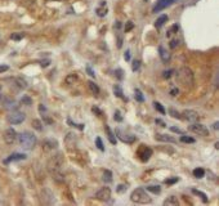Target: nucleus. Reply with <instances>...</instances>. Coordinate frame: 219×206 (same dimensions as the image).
Segmentation results:
<instances>
[{"label": "nucleus", "mask_w": 219, "mask_h": 206, "mask_svg": "<svg viewBox=\"0 0 219 206\" xmlns=\"http://www.w3.org/2000/svg\"><path fill=\"white\" fill-rule=\"evenodd\" d=\"M116 134L119 137V139L121 142H124V143H128V144H131L133 142H135V135H131V134H126L121 130V129H116Z\"/></svg>", "instance_id": "nucleus-9"}, {"label": "nucleus", "mask_w": 219, "mask_h": 206, "mask_svg": "<svg viewBox=\"0 0 219 206\" xmlns=\"http://www.w3.org/2000/svg\"><path fill=\"white\" fill-rule=\"evenodd\" d=\"M17 137H18L20 144H21V147L23 150L30 151V150H32L35 147V146H36V142H38L36 135H35L34 133H31V132H23L20 135H17Z\"/></svg>", "instance_id": "nucleus-4"}, {"label": "nucleus", "mask_w": 219, "mask_h": 206, "mask_svg": "<svg viewBox=\"0 0 219 206\" xmlns=\"http://www.w3.org/2000/svg\"><path fill=\"white\" fill-rule=\"evenodd\" d=\"M171 74H173V70H168V71H164V77H165V79H169V77L171 76Z\"/></svg>", "instance_id": "nucleus-42"}, {"label": "nucleus", "mask_w": 219, "mask_h": 206, "mask_svg": "<svg viewBox=\"0 0 219 206\" xmlns=\"http://www.w3.org/2000/svg\"><path fill=\"white\" fill-rule=\"evenodd\" d=\"M17 139V132L14 130L13 128L7 129L5 133H4V141L7 144H13Z\"/></svg>", "instance_id": "nucleus-10"}, {"label": "nucleus", "mask_w": 219, "mask_h": 206, "mask_svg": "<svg viewBox=\"0 0 219 206\" xmlns=\"http://www.w3.org/2000/svg\"><path fill=\"white\" fill-rule=\"evenodd\" d=\"M170 94H171V96H177V94H178V89H171Z\"/></svg>", "instance_id": "nucleus-50"}, {"label": "nucleus", "mask_w": 219, "mask_h": 206, "mask_svg": "<svg viewBox=\"0 0 219 206\" xmlns=\"http://www.w3.org/2000/svg\"><path fill=\"white\" fill-rule=\"evenodd\" d=\"M180 142H183V143H195V139H194V138H191V137H186L185 134H182V137H180Z\"/></svg>", "instance_id": "nucleus-30"}, {"label": "nucleus", "mask_w": 219, "mask_h": 206, "mask_svg": "<svg viewBox=\"0 0 219 206\" xmlns=\"http://www.w3.org/2000/svg\"><path fill=\"white\" fill-rule=\"evenodd\" d=\"M57 2H63V0H57Z\"/></svg>", "instance_id": "nucleus-55"}, {"label": "nucleus", "mask_w": 219, "mask_h": 206, "mask_svg": "<svg viewBox=\"0 0 219 206\" xmlns=\"http://www.w3.org/2000/svg\"><path fill=\"white\" fill-rule=\"evenodd\" d=\"M103 182L104 183H111L112 182V173L110 170H104L103 171Z\"/></svg>", "instance_id": "nucleus-20"}, {"label": "nucleus", "mask_w": 219, "mask_h": 206, "mask_svg": "<svg viewBox=\"0 0 219 206\" xmlns=\"http://www.w3.org/2000/svg\"><path fill=\"white\" fill-rule=\"evenodd\" d=\"M194 177L197 178V179H201V178H204L205 177V170L203 168H197L194 170Z\"/></svg>", "instance_id": "nucleus-21"}, {"label": "nucleus", "mask_w": 219, "mask_h": 206, "mask_svg": "<svg viewBox=\"0 0 219 206\" xmlns=\"http://www.w3.org/2000/svg\"><path fill=\"white\" fill-rule=\"evenodd\" d=\"M26 154L25 153H18V152H16V153H12L9 157L5 159L4 160V164H9V162H13V161H21V160H26Z\"/></svg>", "instance_id": "nucleus-14"}, {"label": "nucleus", "mask_w": 219, "mask_h": 206, "mask_svg": "<svg viewBox=\"0 0 219 206\" xmlns=\"http://www.w3.org/2000/svg\"><path fill=\"white\" fill-rule=\"evenodd\" d=\"M173 3H174V0H159V2H157V4L155 5V8H153V12L156 13V12L164 11L165 8L170 7Z\"/></svg>", "instance_id": "nucleus-11"}, {"label": "nucleus", "mask_w": 219, "mask_h": 206, "mask_svg": "<svg viewBox=\"0 0 219 206\" xmlns=\"http://www.w3.org/2000/svg\"><path fill=\"white\" fill-rule=\"evenodd\" d=\"M134 97H135V99H137L138 102H143V101H144L143 94H142V92L139 90V89H135V92H134Z\"/></svg>", "instance_id": "nucleus-27"}, {"label": "nucleus", "mask_w": 219, "mask_h": 206, "mask_svg": "<svg viewBox=\"0 0 219 206\" xmlns=\"http://www.w3.org/2000/svg\"><path fill=\"white\" fill-rule=\"evenodd\" d=\"M130 200L135 204H141V205H148L152 202L151 196L148 195L147 190H144V188H135L130 195Z\"/></svg>", "instance_id": "nucleus-3"}, {"label": "nucleus", "mask_w": 219, "mask_h": 206, "mask_svg": "<svg viewBox=\"0 0 219 206\" xmlns=\"http://www.w3.org/2000/svg\"><path fill=\"white\" fill-rule=\"evenodd\" d=\"M25 35H23V34H13V35L11 36L13 40H21L22 38H23Z\"/></svg>", "instance_id": "nucleus-38"}, {"label": "nucleus", "mask_w": 219, "mask_h": 206, "mask_svg": "<svg viewBox=\"0 0 219 206\" xmlns=\"http://www.w3.org/2000/svg\"><path fill=\"white\" fill-rule=\"evenodd\" d=\"M177 45H178V41H177V40H171V41H170V48H173V49H174Z\"/></svg>", "instance_id": "nucleus-47"}, {"label": "nucleus", "mask_w": 219, "mask_h": 206, "mask_svg": "<svg viewBox=\"0 0 219 206\" xmlns=\"http://www.w3.org/2000/svg\"><path fill=\"white\" fill-rule=\"evenodd\" d=\"M192 193H195V195H197V196H200L201 197V200H203L204 202H208V197H206V195L204 193V192H201V191H198V190H192Z\"/></svg>", "instance_id": "nucleus-26"}, {"label": "nucleus", "mask_w": 219, "mask_h": 206, "mask_svg": "<svg viewBox=\"0 0 219 206\" xmlns=\"http://www.w3.org/2000/svg\"><path fill=\"white\" fill-rule=\"evenodd\" d=\"M21 103H22V105H25V106H30L31 103H32V101H31L29 97H23V98L21 99Z\"/></svg>", "instance_id": "nucleus-33"}, {"label": "nucleus", "mask_w": 219, "mask_h": 206, "mask_svg": "<svg viewBox=\"0 0 219 206\" xmlns=\"http://www.w3.org/2000/svg\"><path fill=\"white\" fill-rule=\"evenodd\" d=\"M92 111H93L94 114H97V116H102V111H101L99 108H97V107H93V108H92Z\"/></svg>", "instance_id": "nucleus-43"}, {"label": "nucleus", "mask_w": 219, "mask_h": 206, "mask_svg": "<svg viewBox=\"0 0 219 206\" xmlns=\"http://www.w3.org/2000/svg\"><path fill=\"white\" fill-rule=\"evenodd\" d=\"M139 66H141V62H139V61H134V62H133V66H131V70H133L134 72L138 71V70H139Z\"/></svg>", "instance_id": "nucleus-35"}, {"label": "nucleus", "mask_w": 219, "mask_h": 206, "mask_svg": "<svg viewBox=\"0 0 219 206\" xmlns=\"http://www.w3.org/2000/svg\"><path fill=\"white\" fill-rule=\"evenodd\" d=\"M159 54H160V58H161L162 62L166 63V62L170 61V53L164 47H159Z\"/></svg>", "instance_id": "nucleus-16"}, {"label": "nucleus", "mask_w": 219, "mask_h": 206, "mask_svg": "<svg viewBox=\"0 0 219 206\" xmlns=\"http://www.w3.org/2000/svg\"><path fill=\"white\" fill-rule=\"evenodd\" d=\"M156 123H157V124H161V126H165V124H164V123L161 121V120H159V119L156 120Z\"/></svg>", "instance_id": "nucleus-53"}, {"label": "nucleus", "mask_w": 219, "mask_h": 206, "mask_svg": "<svg viewBox=\"0 0 219 206\" xmlns=\"http://www.w3.org/2000/svg\"><path fill=\"white\" fill-rule=\"evenodd\" d=\"M137 156L139 157L141 161L146 162V161L150 160V157L152 156V150L150 147H147L146 144H142L141 147L138 148V151H137Z\"/></svg>", "instance_id": "nucleus-6"}, {"label": "nucleus", "mask_w": 219, "mask_h": 206, "mask_svg": "<svg viewBox=\"0 0 219 206\" xmlns=\"http://www.w3.org/2000/svg\"><path fill=\"white\" fill-rule=\"evenodd\" d=\"M170 130H171V132H174V133H178V134H180V135H182V134H185V133H183V132L180 130V129L175 128V126H171V128H170Z\"/></svg>", "instance_id": "nucleus-41"}, {"label": "nucleus", "mask_w": 219, "mask_h": 206, "mask_svg": "<svg viewBox=\"0 0 219 206\" xmlns=\"http://www.w3.org/2000/svg\"><path fill=\"white\" fill-rule=\"evenodd\" d=\"M121 74H122L121 70H116V76L119 77V79H122V75H121Z\"/></svg>", "instance_id": "nucleus-48"}, {"label": "nucleus", "mask_w": 219, "mask_h": 206, "mask_svg": "<svg viewBox=\"0 0 219 206\" xmlns=\"http://www.w3.org/2000/svg\"><path fill=\"white\" fill-rule=\"evenodd\" d=\"M164 205L165 206H178L179 201H178V199L175 196H170V197H168V199L164 201Z\"/></svg>", "instance_id": "nucleus-17"}, {"label": "nucleus", "mask_w": 219, "mask_h": 206, "mask_svg": "<svg viewBox=\"0 0 219 206\" xmlns=\"http://www.w3.org/2000/svg\"><path fill=\"white\" fill-rule=\"evenodd\" d=\"M58 147V142L56 139H45L43 142V150L44 151H52Z\"/></svg>", "instance_id": "nucleus-15"}, {"label": "nucleus", "mask_w": 219, "mask_h": 206, "mask_svg": "<svg viewBox=\"0 0 219 206\" xmlns=\"http://www.w3.org/2000/svg\"><path fill=\"white\" fill-rule=\"evenodd\" d=\"M189 130L192 133H195L197 135H201V137H208L209 135V130H208V128L203 124H198V123H195V124H192L189 126Z\"/></svg>", "instance_id": "nucleus-7"}, {"label": "nucleus", "mask_w": 219, "mask_h": 206, "mask_svg": "<svg viewBox=\"0 0 219 206\" xmlns=\"http://www.w3.org/2000/svg\"><path fill=\"white\" fill-rule=\"evenodd\" d=\"M25 119H26V115L23 112H20V111H13V112H11L7 117L8 123L12 125H18V124L23 123Z\"/></svg>", "instance_id": "nucleus-5"}, {"label": "nucleus", "mask_w": 219, "mask_h": 206, "mask_svg": "<svg viewBox=\"0 0 219 206\" xmlns=\"http://www.w3.org/2000/svg\"><path fill=\"white\" fill-rule=\"evenodd\" d=\"M182 115L186 120H188V121H191V123H195L198 120V114L196 112V111H192V110H186Z\"/></svg>", "instance_id": "nucleus-13"}, {"label": "nucleus", "mask_w": 219, "mask_h": 206, "mask_svg": "<svg viewBox=\"0 0 219 206\" xmlns=\"http://www.w3.org/2000/svg\"><path fill=\"white\" fill-rule=\"evenodd\" d=\"M67 123L70 124V126H75V128H79V129H80V130H83V129H84V125L83 124H75V123H72L71 121V120H67Z\"/></svg>", "instance_id": "nucleus-34"}, {"label": "nucleus", "mask_w": 219, "mask_h": 206, "mask_svg": "<svg viewBox=\"0 0 219 206\" xmlns=\"http://www.w3.org/2000/svg\"><path fill=\"white\" fill-rule=\"evenodd\" d=\"M9 70V66H7V65H0V74H3L5 71Z\"/></svg>", "instance_id": "nucleus-40"}, {"label": "nucleus", "mask_w": 219, "mask_h": 206, "mask_svg": "<svg viewBox=\"0 0 219 206\" xmlns=\"http://www.w3.org/2000/svg\"><path fill=\"white\" fill-rule=\"evenodd\" d=\"M124 57H125L126 61H129V59H130V52H129V50L125 52V56H124Z\"/></svg>", "instance_id": "nucleus-49"}, {"label": "nucleus", "mask_w": 219, "mask_h": 206, "mask_svg": "<svg viewBox=\"0 0 219 206\" xmlns=\"http://www.w3.org/2000/svg\"><path fill=\"white\" fill-rule=\"evenodd\" d=\"M215 148H217V150H219V142H217V143H215Z\"/></svg>", "instance_id": "nucleus-54"}, {"label": "nucleus", "mask_w": 219, "mask_h": 206, "mask_svg": "<svg viewBox=\"0 0 219 206\" xmlns=\"http://www.w3.org/2000/svg\"><path fill=\"white\" fill-rule=\"evenodd\" d=\"M166 21H168V16H166V14H162V16H160L159 18L156 20V22H155V27L160 29V27H161V26H162V25H164Z\"/></svg>", "instance_id": "nucleus-19"}, {"label": "nucleus", "mask_w": 219, "mask_h": 206, "mask_svg": "<svg viewBox=\"0 0 219 206\" xmlns=\"http://www.w3.org/2000/svg\"><path fill=\"white\" fill-rule=\"evenodd\" d=\"M153 107L159 111V112L161 114V115H165V108L161 106V103H159V102H153Z\"/></svg>", "instance_id": "nucleus-29"}, {"label": "nucleus", "mask_w": 219, "mask_h": 206, "mask_svg": "<svg viewBox=\"0 0 219 206\" xmlns=\"http://www.w3.org/2000/svg\"><path fill=\"white\" fill-rule=\"evenodd\" d=\"M77 81V75L76 74H70L67 77H66V84L71 85V84H75Z\"/></svg>", "instance_id": "nucleus-22"}, {"label": "nucleus", "mask_w": 219, "mask_h": 206, "mask_svg": "<svg viewBox=\"0 0 219 206\" xmlns=\"http://www.w3.org/2000/svg\"><path fill=\"white\" fill-rule=\"evenodd\" d=\"M131 27H133V23H131V22H129V23H128V27L125 29V32H126V31H129Z\"/></svg>", "instance_id": "nucleus-51"}, {"label": "nucleus", "mask_w": 219, "mask_h": 206, "mask_svg": "<svg viewBox=\"0 0 219 206\" xmlns=\"http://www.w3.org/2000/svg\"><path fill=\"white\" fill-rule=\"evenodd\" d=\"M97 14L99 16V17H104V16H106L107 14V9H101V8H98V9H97Z\"/></svg>", "instance_id": "nucleus-39"}, {"label": "nucleus", "mask_w": 219, "mask_h": 206, "mask_svg": "<svg viewBox=\"0 0 219 206\" xmlns=\"http://www.w3.org/2000/svg\"><path fill=\"white\" fill-rule=\"evenodd\" d=\"M177 80L182 87L191 89L195 84V75H194V72H192V70L189 67L183 66L177 72Z\"/></svg>", "instance_id": "nucleus-2"}, {"label": "nucleus", "mask_w": 219, "mask_h": 206, "mask_svg": "<svg viewBox=\"0 0 219 206\" xmlns=\"http://www.w3.org/2000/svg\"><path fill=\"white\" fill-rule=\"evenodd\" d=\"M146 190H147L148 192H152V193H156V195H159V193L161 192L160 186H148Z\"/></svg>", "instance_id": "nucleus-24"}, {"label": "nucleus", "mask_w": 219, "mask_h": 206, "mask_svg": "<svg viewBox=\"0 0 219 206\" xmlns=\"http://www.w3.org/2000/svg\"><path fill=\"white\" fill-rule=\"evenodd\" d=\"M155 139L159 141V142H166V143H177V139L173 138L171 135H168V134H161V133H156L155 135Z\"/></svg>", "instance_id": "nucleus-12"}, {"label": "nucleus", "mask_w": 219, "mask_h": 206, "mask_svg": "<svg viewBox=\"0 0 219 206\" xmlns=\"http://www.w3.org/2000/svg\"><path fill=\"white\" fill-rule=\"evenodd\" d=\"M49 63H50V61H49V59H45V61H41V66L43 67H47V66H49Z\"/></svg>", "instance_id": "nucleus-46"}, {"label": "nucleus", "mask_w": 219, "mask_h": 206, "mask_svg": "<svg viewBox=\"0 0 219 206\" xmlns=\"http://www.w3.org/2000/svg\"><path fill=\"white\" fill-rule=\"evenodd\" d=\"M32 126L36 129V130H39V132L43 130V124H41L40 120H32Z\"/></svg>", "instance_id": "nucleus-28"}, {"label": "nucleus", "mask_w": 219, "mask_h": 206, "mask_svg": "<svg viewBox=\"0 0 219 206\" xmlns=\"http://www.w3.org/2000/svg\"><path fill=\"white\" fill-rule=\"evenodd\" d=\"M113 119H115L117 123H121V121H122V117L120 116V111H115V115H113Z\"/></svg>", "instance_id": "nucleus-36"}, {"label": "nucleus", "mask_w": 219, "mask_h": 206, "mask_svg": "<svg viewBox=\"0 0 219 206\" xmlns=\"http://www.w3.org/2000/svg\"><path fill=\"white\" fill-rule=\"evenodd\" d=\"M86 72H88V74H89V75H90L92 77H95V74H94V71L92 70V68H90L89 66H88V67H86Z\"/></svg>", "instance_id": "nucleus-45"}, {"label": "nucleus", "mask_w": 219, "mask_h": 206, "mask_svg": "<svg viewBox=\"0 0 219 206\" xmlns=\"http://www.w3.org/2000/svg\"><path fill=\"white\" fill-rule=\"evenodd\" d=\"M124 191H126V186H124V184H120L119 187H117V192H124Z\"/></svg>", "instance_id": "nucleus-44"}, {"label": "nucleus", "mask_w": 219, "mask_h": 206, "mask_svg": "<svg viewBox=\"0 0 219 206\" xmlns=\"http://www.w3.org/2000/svg\"><path fill=\"white\" fill-rule=\"evenodd\" d=\"M65 166V157L62 153H56L53 154L47 164V169L53 177H59Z\"/></svg>", "instance_id": "nucleus-1"}, {"label": "nucleus", "mask_w": 219, "mask_h": 206, "mask_svg": "<svg viewBox=\"0 0 219 206\" xmlns=\"http://www.w3.org/2000/svg\"><path fill=\"white\" fill-rule=\"evenodd\" d=\"M213 128L215 129V130H217V129H219V121H217V123H214V125H213Z\"/></svg>", "instance_id": "nucleus-52"}, {"label": "nucleus", "mask_w": 219, "mask_h": 206, "mask_svg": "<svg viewBox=\"0 0 219 206\" xmlns=\"http://www.w3.org/2000/svg\"><path fill=\"white\" fill-rule=\"evenodd\" d=\"M113 93H115V96L117 98H124V93H122V89L120 85H115V87H113Z\"/></svg>", "instance_id": "nucleus-23"}, {"label": "nucleus", "mask_w": 219, "mask_h": 206, "mask_svg": "<svg viewBox=\"0 0 219 206\" xmlns=\"http://www.w3.org/2000/svg\"><path fill=\"white\" fill-rule=\"evenodd\" d=\"M169 114H170V115H171L174 119H182L180 114L178 112V111H175L174 108H170V110H169Z\"/></svg>", "instance_id": "nucleus-32"}, {"label": "nucleus", "mask_w": 219, "mask_h": 206, "mask_svg": "<svg viewBox=\"0 0 219 206\" xmlns=\"http://www.w3.org/2000/svg\"><path fill=\"white\" fill-rule=\"evenodd\" d=\"M178 180H179V179H178L177 177H174V178H171V179H166L165 183H166V184H174V183H177Z\"/></svg>", "instance_id": "nucleus-37"}, {"label": "nucleus", "mask_w": 219, "mask_h": 206, "mask_svg": "<svg viewBox=\"0 0 219 206\" xmlns=\"http://www.w3.org/2000/svg\"><path fill=\"white\" fill-rule=\"evenodd\" d=\"M88 87H89L90 92L94 94V96H98V94H99V88H98V85L95 84L94 81H88Z\"/></svg>", "instance_id": "nucleus-18"}, {"label": "nucleus", "mask_w": 219, "mask_h": 206, "mask_svg": "<svg viewBox=\"0 0 219 206\" xmlns=\"http://www.w3.org/2000/svg\"><path fill=\"white\" fill-rule=\"evenodd\" d=\"M95 199L103 201V202H107L111 200V190L108 187H102L101 190L95 193Z\"/></svg>", "instance_id": "nucleus-8"}, {"label": "nucleus", "mask_w": 219, "mask_h": 206, "mask_svg": "<svg viewBox=\"0 0 219 206\" xmlns=\"http://www.w3.org/2000/svg\"><path fill=\"white\" fill-rule=\"evenodd\" d=\"M95 146H97V148H98L99 151H104V146H103V143H102L101 137H97V138H95Z\"/></svg>", "instance_id": "nucleus-31"}, {"label": "nucleus", "mask_w": 219, "mask_h": 206, "mask_svg": "<svg viewBox=\"0 0 219 206\" xmlns=\"http://www.w3.org/2000/svg\"><path fill=\"white\" fill-rule=\"evenodd\" d=\"M106 130H107V134H108V139H110V142L112 143V144H116V137L113 135V133L111 132V129L108 128V126H106Z\"/></svg>", "instance_id": "nucleus-25"}]
</instances>
